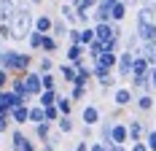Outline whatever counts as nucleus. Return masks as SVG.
Wrapping results in <instances>:
<instances>
[{
  "mask_svg": "<svg viewBox=\"0 0 156 151\" xmlns=\"http://www.w3.org/2000/svg\"><path fill=\"white\" fill-rule=\"evenodd\" d=\"M16 8H19L16 0H0V24H11L16 16Z\"/></svg>",
  "mask_w": 156,
  "mask_h": 151,
  "instance_id": "nucleus-13",
  "label": "nucleus"
},
{
  "mask_svg": "<svg viewBox=\"0 0 156 151\" xmlns=\"http://www.w3.org/2000/svg\"><path fill=\"white\" fill-rule=\"evenodd\" d=\"M19 151H38V149H35V143H32L30 138H27V143H24V146H22Z\"/></svg>",
  "mask_w": 156,
  "mask_h": 151,
  "instance_id": "nucleus-50",
  "label": "nucleus"
},
{
  "mask_svg": "<svg viewBox=\"0 0 156 151\" xmlns=\"http://www.w3.org/2000/svg\"><path fill=\"white\" fill-rule=\"evenodd\" d=\"M8 127H11L8 113H0V135H5V132H8Z\"/></svg>",
  "mask_w": 156,
  "mask_h": 151,
  "instance_id": "nucleus-41",
  "label": "nucleus"
},
{
  "mask_svg": "<svg viewBox=\"0 0 156 151\" xmlns=\"http://www.w3.org/2000/svg\"><path fill=\"white\" fill-rule=\"evenodd\" d=\"M8 119L14 121L16 127H24V124H27V105H16V108H11Z\"/></svg>",
  "mask_w": 156,
  "mask_h": 151,
  "instance_id": "nucleus-25",
  "label": "nucleus"
},
{
  "mask_svg": "<svg viewBox=\"0 0 156 151\" xmlns=\"http://www.w3.org/2000/svg\"><path fill=\"white\" fill-rule=\"evenodd\" d=\"M92 30H94V41H100V43L113 41V38H124V32L119 30V24H113V22H108V24H92Z\"/></svg>",
  "mask_w": 156,
  "mask_h": 151,
  "instance_id": "nucleus-3",
  "label": "nucleus"
},
{
  "mask_svg": "<svg viewBox=\"0 0 156 151\" xmlns=\"http://www.w3.org/2000/svg\"><path fill=\"white\" fill-rule=\"evenodd\" d=\"M135 35L140 38V43L156 41V22H137L135 24Z\"/></svg>",
  "mask_w": 156,
  "mask_h": 151,
  "instance_id": "nucleus-12",
  "label": "nucleus"
},
{
  "mask_svg": "<svg viewBox=\"0 0 156 151\" xmlns=\"http://www.w3.org/2000/svg\"><path fill=\"white\" fill-rule=\"evenodd\" d=\"M57 132H59V135L76 132V119H73V116H59V119H57Z\"/></svg>",
  "mask_w": 156,
  "mask_h": 151,
  "instance_id": "nucleus-22",
  "label": "nucleus"
},
{
  "mask_svg": "<svg viewBox=\"0 0 156 151\" xmlns=\"http://www.w3.org/2000/svg\"><path fill=\"white\" fill-rule=\"evenodd\" d=\"M8 81H11V76L5 70H0V89H8Z\"/></svg>",
  "mask_w": 156,
  "mask_h": 151,
  "instance_id": "nucleus-45",
  "label": "nucleus"
},
{
  "mask_svg": "<svg viewBox=\"0 0 156 151\" xmlns=\"http://www.w3.org/2000/svg\"><path fill=\"white\" fill-rule=\"evenodd\" d=\"M143 143H145V149L148 151H156V130H145V135H143Z\"/></svg>",
  "mask_w": 156,
  "mask_h": 151,
  "instance_id": "nucleus-38",
  "label": "nucleus"
},
{
  "mask_svg": "<svg viewBox=\"0 0 156 151\" xmlns=\"http://www.w3.org/2000/svg\"><path fill=\"white\" fill-rule=\"evenodd\" d=\"M92 41H94V30H92V27H78V46L86 49Z\"/></svg>",
  "mask_w": 156,
  "mask_h": 151,
  "instance_id": "nucleus-34",
  "label": "nucleus"
},
{
  "mask_svg": "<svg viewBox=\"0 0 156 151\" xmlns=\"http://www.w3.org/2000/svg\"><path fill=\"white\" fill-rule=\"evenodd\" d=\"M41 41H43V35H41V32H35V30H32L30 38H27V43H30L32 51H41Z\"/></svg>",
  "mask_w": 156,
  "mask_h": 151,
  "instance_id": "nucleus-39",
  "label": "nucleus"
},
{
  "mask_svg": "<svg viewBox=\"0 0 156 151\" xmlns=\"http://www.w3.org/2000/svg\"><path fill=\"white\" fill-rule=\"evenodd\" d=\"M110 146H126L129 143V138H126V124H124V119L121 121H116L113 127H110Z\"/></svg>",
  "mask_w": 156,
  "mask_h": 151,
  "instance_id": "nucleus-10",
  "label": "nucleus"
},
{
  "mask_svg": "<svg viewBox=\"0 0 156 151\" xmlns=\"http://www.w3.org/2000/svg\"><path fill=\"white\" fill-rule=\"evenodd\" d=\"M154 111H156V97H154Z\"/></svg>",
  "mask_w": 156,
  "mask_h": 151,
  "instance_id": "nucleus-55",
  "label": "nucleus"
},
{
  "mask_svg": "<svg viewBox=\"0 0 156 151\" xmlns=\"http://www.w3.org/2000/svg\"><path fill=\"white\" fill-rule=\"evenodd\" d=\"M27 143V135L22 132V127H16V130H11V151H19L22 146Z\"/></svg>",
  "mask_w": 156,
  "mask_h": 151,
  "instance_id": "nucleus-29",
  "label": "nucleus"
},
{
  "mask_svg": "<svg viewBox=\"0 0 156 151\" xmlns=\"http://www.w3.org/2000/svg\"><path fill=\"white\" fill-rule=\"evenodd\" d=\"M76 73L78 70L70 62H62V65H59V81H65V84H73V81H76Z\"/></svg>",
  "mask_w": 156,
  "mask_h": 151,
  "instance_id": "nucleus-27",
  "label": "nucleus"
},
{
  "mask_svg": "<svg viewBox=\"0 0 156 151\" xmlns=\"http://www.w3.org/2000/svg\"><path fill=\"white\" fill-rule=\"evenodd\" d=\"M135 108H137L140 113H151V111H154V94H151V92L135 94Z\"/></svg>",
  "mask_w": 156,
  "mask_h": 151,
  "instance_id": "nucleus-17",
  "label": "nucleus"
},
{
  "mask_svg": "<svg viewBox=\"0 0 156 151\" xmlns=\"http://www.w3.org/2000/svg\"><path fill=\"white\" fill-rule=\"evenodd\" d=\"M137 22H156V6H140L137 8Z\"/></svg>",
  "mask_w": 156,
  "mask_h": 151,
  "instance_id": "nucleus-31",
  "label": "nucleus"
},
{
  "mask_svg": "<svg viewBox=\"0 0 156 151\" xmlns=\"http://www.w3.org/2000/svg\"><path fill=\"white\" fill-rule=\"evenodd\" d=\"M92 78L102 87V89H113L119 81H116V76L113 70H105V68H100V65H92Z\"/></svg>",
  "mask_w": 156,
  "mask_h": 151,
  "instance_id": "nucleus-6",
  "label": "nucleus"
},
{
  "mask_svg": "<svg viewBox=\"0 0 156 151\" xmlns=\"http://www.w3.org/2000/svg\"><path fill=\"white\" fill-rule=\"evenodd\" d=\"M126 151H148V149H145V143H143V140H137V143H129Z\"/></svg>",
  "mask_w": 156,
  "mask_h": 151,
  "instance_id": "nucleus-44",
  "label": "nucleus"
},
{
  "mask_svg": "<svg viewBox=\"0 0 156 151\" xmlns=\"http://www.w3.org/2000/svg\"><path fill=\"white\" fill-rule=\"evenodd\" d=\"M59 19H62L67 27H78V24H76V8H73L67 0H65V3H59Z\"/></svg>",
  "mask_w": 156,
  "mask_h": 151,
  "instance_id": "nucleus-18",
  "label": "nucleus"
},
{
  "mask_svg": "<svg viewBox=\"0 0 156 151\" xmlns=\"http://www.w3.org/2000/svg\"><path fill=\"white\" fill-rule=\"evenodd\" d=\"M57 119H59V111L51 105V108H43V121H48V124H57Z\"/></svg>",
  "mask_w": 156,
  "mask_h": 151,
  "instance_id": "nucleus-40",
  "label": "nucleus"
},
{
  "mask_svg": "<svg viewBox=\"0 0 156 151\" xmlns=\"http://www.w3.org/2000/svg\"><path fill=\"white\" fill-rule=\"evenodd\" d=\"M97 3H100V0H83V3H81V8H86V11H92V8L97 6Z\"/></svg>",
  "mask_w": 156,
  "mask_h": 151,
  "instance_id": "nucleus-48",
  "label": "nucleus"
},
{
  "mask_svg": "<svg viewBox=\"0 0 156 151\" xmlns=\"http://www.w3.org/2000/svg\"><path fill=\"white\" fill-rule=\"evenodd\" d=\"M67 3H70L73 8H81V3H83V0H67Z\"/></svg>",
  "mask_w": 156,
  "mask_h": 151,
  "instance_id": "nucleus-53",
  "label": "nucleus"
},
{
  "mask_svg": "<svg viewBox=\"0 0 156 151\" xmlns=\"http://www.w3.org/2000/svg\"><path fill=\"white\" fill-rule=\"evenodd\" d=\"M121 3H124L126 8H129V6H137V3H140V0H121Z\"/></svg>",
  "mask_w": 156,
  "mask_h": 151,
  "instance_id": "nucleus-52",
  "label": "nucleus"
},
{
  "mask_svg": "<svg viewBox=\"0 0 156 151\" xmlns=\"http://www.w3.org/2000/svg\"><path fill=\"white\" fill-rule=\"evenodd\" d=\"M148 73V62L143 60V57H135V60H132V70H129V78H132V76H145Z\"/></svg>",
  "mask_w": 156,
  "mask_h": 151,
  "instance_id": "nucleus-33",
  "label": "nucleus"
},
{
  "mask_svg": "<svg viewBox=\"0 0 156 151\" xmlns=\"http://www.w3.org/2000/svg\"><path fill=\"white\" fill-rule=\"evenodd\" d=\"M22 84H24V94H27L32 103H35V97L43 92V89H41V73H35V70L22 73Z\"/></svg>",
  "mask_w": 156,
  "mask_h": 151,
  "instance_id": "nucleus-5",
  "label": "nucleus"
},
{
  "mask_svg": "<svg viewBox=\"0 0 156 151\" xmlns=\"http://www.w3.org/2000/svg\"><path fill=\"white\" fill-rule=\"evenodd\" d=\"M32 19H35V14L30 11V3H19V8H16V16L14 22H11V38L14 41H27L32 32Z\"/></svg>",
  "mask_w": 156,
  "mask_h": 151,
  "instance_id": "nucleus-2",
  "label": "nucleus"
},
{
  "mask_svg": "<svg viewBox=\"0 0 156 151\" xmlns=\"http://www.w3.org/2000/svg\"><path fill=\"white\" fill-rule=\"evenodd\" d=\"M32 68V54L30 51H14V49H3L0 51V70L8 76H22Z\"/></svg>",
  "mask_w": 156,
  "mask_h": 151,
  "instance_id": "nucleus-1",
  "label": "nucleus"
},
{
  "mask_svg": "<svg viewBox=\"0 0 156 151\" xmlns=\"http://www.w3.org/2000/svg\"><path fill=\"white\" fill-rule=\"evenodd\" d=\"M126 11H129V8H126L121 0H113V3H110V22H113V24L124 22V19H126Z\"/></svg>",
  "mask_w": 156,
  "mask_h": 151,
  "instance_id": "nucleus-21",
  "label": "nucleus"
},
{
  "mask_svg": "<svg viewBox=\"0 0 156 151\" xmlns=\"http://www.w3.org/2000/svg\"><path fill=\"white\" fill-rule=\"evenodd\" d=\"M86 94H89V87H78V84H73V89H70L67 97H70V103H81Z\"/></svg>",
  "mask_w": 156,
  "mask_h": 151,
  "instance_id": "nucleus-35",
  "label": "nucleus"
},
{
  "mask_svg": "<svg viewBox=\"0 0 156 151\" xmlns=\"http://www.w3.org/2000/svg\"><path fill=\"white\" fill-rule=\"evenodd\" d=\"M41 51H43V54H54V51H59V41L51 38V35H43V41H41Z\"/></svg>",
  "mask_w": 156,
  "mask_h": 151,
  "instance_id": "nucleus-32",
  "label": "nucleus"
},
{
  "mask_svg": "<svg viewBox=\"0 0 156 151\" xmlns=\"http://www.w3.org/2000/svg\"><path fill=\"white\" fill-rule=\"evenodd\" d=\"M81 138H83V140L94 138V127H81Z\"/></svg>",
  "mask_w": 156,
  "mask_h": 151,
  "instance_id": "nucleus-46",
  "label": "nucleus"
},
{
  "mask_svg": "<svg viewBox=\"0 0 156 151\" xmlns=\"http://www.w3.org/2000/svg\"><path fill=\"white\" fill-rule=\"evenodd\" d=\"M67 30H70V27L65 24V22H62V19H59V16H57V19L51 22V32H48V35L59 41V38H65V35H67Z\"/></svg>",
  "mask_w": 156,
  "mask_h": 151,
  "instance_id": "nucleus-28",
  "label": "nucleus"
},
{
  "mask_svg": "<svg viewBox=\"0 0 156 151\" xmlns=\"http://www.w3.org/2000/svg\"><path fill=\"white\" fill-rule=\"evenodd\" d=\"M73 151H89V143H86V140H78Z\"/></svg>",
  "mask_w": 156,
  "mask_h": 151,
  "instance_id": "nucleus-49",
  "label": "nucleus"
},
{
  "mask_svg": "<svg viewBox=\"0 0 156 151\" xmlns=\"http://www.w3.org/2000/svg\"><path fill=\"white\" fill-rule=\"evenodd\" d=\"M116 124V119H110V116H105V119H100V124L94 127L97 130V135H100V143H105V146H110V127Z\"/></svg>",
  "mask_w": 156,
  "mask_h": 151,
  "instance_id": "nucleus-16",
  "label": "nucleus"
},
{
  "mask_svg": "<svg viewBox=\"0 0 156 151\" xmlns=\"http://www.w3.org/2000/svg\"><path fill=\"white\" fill-rule=\"evenodd\" d=\"M148 89L156 92V65H154V68H148Z\"/></svg>",
  "mask_w": 156,
  "mask_h": 151,
  "instance_id": "nucleus-42",
  "label": "nucleus"
},
{
  "mask_svg": "<svg viewBox=\"0 0 156 151\" xmlns=\"http://www.w3.org/2000/svg\"><path fill=\"white\" fill-rule=\"evenodd\" d=\"M108 151H126V146H108Z\"/></svg>",
  "mask_w": 156,
  "mask_h": 151,
  "instance_id": "nucleus-51",
  "label": "nucleus"
},
{
  "mask_svg": "<svg viewBox=\"0 0 156 151\" xmlns=\"http://www.w3.org/2000/svg\"><path fill=\"white\" fill-rule=\"evenodd\" d=\"M126 124V138H129V143H137V140H143V135H145V130H151V124L143 119H124ZM126 143V146H129Z\"/></svg>",
  "mask_w": 156,
  "mask_h": 151,
  "instance_id": "nucleus-4",
  "label": "nucleus"
},
{
  "mask_svg": "<svg viewBox=\"0 0 156 151\" xmlns=\"http://www.w3.org/2000/svg\"><path fill=\"white\" fill-rule=\"evenodd\" d=\"M59 87V78L54 73H43L41 76V89H57Z\"/></svg>",
  "mask_w": 156,
  "mask_h": 151,
  "instance_id": "nucleus-36",
  "label": "nucleus"
},
{
  "mask_svg": "<svg viewBox=\"0 0 156 151\" xmlns=\"http://www.w3.org/2000/svg\"><path fill=\"white\" fill-rule=\"evenodd\" d=\"M86 57V49L78 43H70L67 49H65V62H70V65H78V62Z\"/></svg>",
  "mask_w": 156,
  "mask_h": 151,
  "instance_id": "nucleus-15",
  "label": "nucleus"
},
{
  "mask_svg": "<svg viewBox=\"0 0 156 151\" xmlns=\"http://www.w3.org/2000/svg\"><path fill=\"white\" fill-rule=\"evenodd\" d=\"M54 108L59 111V116H73V103H70V97H67V94H57Z\"/></svg>",
  "mask_w": 156,
  "mask_h": 151,
  "instance_id": "nucleus-24",
  "label": "nucleus"
},
{
  "mask_svg": "<svg viewBox=\"0 0 156 151\" xmlns=\"http://www.w3.org/2000/svg\"><path fill=\"white\" fill-rule=\"evenodd\" d=\"M89 151H108V146L100 143V140H94V143H89Z\"/></svg>",
  "mask_w": 156,
  "mask_h": 151,
  "instance_id": "nucleus-47",
  "label": "nucleus"
},
{
  "mask_svg": "<svg viewBox=\"0 0 156 151\" xmlns=\"http://www.w3.org/2000/svg\"><path fill=\"white\" fill-rule=\"evenodd\" d=\"M51 22H54L51 14H38L35 19H32V30L41 32V35H48V32H51Z\"/></svg>",
  "mask_w": 156,
  "mask_h": 151,
  "instance_id": "nucleus-14",
  "label": "nucleus"
},
{
  "mask_svg": "<svg viewBox=\"0 0 156 151\" xmlns=\"http://www.w3.org/2000/svg\"><path fill=\"white\" fill-rule=\"evenodd\" d=\"M132 54L129 51H119V60H116V81H121V78H129V70H132Z\"/></svg>",
  "mask_w": 156,
  "mask_h": 151,
  "instance_id": "nucleus-8",
  "label": "nucleus"
},
{
  "mask_svg": "<svg viewBox=\"0 0 156 151\" xmlns=\"http://www.w3.org/2000/svg\"><path fill=\"white\" fill-rule=\"evenodd\" d=\"M51 132H54V124H48V121H41V124H35V140H38V143H46Z\"/></svg>",
  "mask_w": 156,
  "mask_h": 151,
  "instance_id": "nucleus-26",
  "label": "nucleus"
},
{
  "mask_svg": "<svg viewBox=\"0 0 156 151\" xmlns=\"http://www.w3.org/2000/svg\"><path fill=\"white\" fill-rule=\"evenodd\" d=\"M132 103H135V94L129 87H119L113 92V108H129Z\"/></svg>",
  "mask_w": 156,
  "mask_h": 151,
  "instance_id": "nucleus-11",
  "label": "nucleus"
},
{
  "mask_svg": "<svg viewBox=\"0 0 156 151\" xmlns=\"http://www.w3.org/2000/svg\"><path fill=\"white\" fill-rule=\"evenodd\" d=\"M16 105H27L22 97H16L11 89H0V113H11V108Z\"/></svg>",
  "mask_w": 156,
  "mask_h": 151,
  "instance_id": "nucleus-9",
  "label": "nucleus"
},
{
  "mask_svg": "<svg viewBox=\"0 0 156 151\" xmlns=\"http://www.w3.org/2000/svg\"><path fill=\"white\" fill-rule=\"evenodd\" d=\"M140 57L148 62V68H154V65H156V41H145V43H140Z\"/></svg>",
  "mask_w": 156,
  "mask_h": 151,
  "instance_id": "nucleus-19",
  "label": "nucleus"
},
{
  "mask_svg": "<svg viewBox=\"0 0 156 151\" xmlns=\"http://www.w3.org/2000/svg\"><path fill=\"white\" fill-rule=\"evenodd\" d=\"M38 73L43 76V73H54V60L51 57H41L38 60Z\"/></svg>",
  "mask_w": 156,
  "mask_h": 151,
  "instance_id": "nucleus-37",
  "label": "nucleus"
},
{
  "mask_svg": "<svg viewBox=\"0 0 156 151\" xmlns=\"http://www.w3.org/2000/svg\"><path fill=\"white\" fill-rule=\"evenodd\" d=\"M116 60H119V54H113V51H102V54L94 60V65H100V68H105V70H113V68H116Z\"/></svg>",
  "mask_w": 156,
  "mask_h": 151,
  "instance_id": "nucleus-23",
  "label": "nucleus"
},
{
  "mask_svg": "<svg viewBox=\"0 0 156 151\" xmlns=\"http://www.w3.org/2000/svg\"><path fill=\"white\" fill-rule=\"evenodd\" d=\"M100 119H102L100 105H97V103H86V105H83V111H81V121H83V127H97V124H100Z\"/></svg>",
  "mask_w": 156,
  "mask_h": 151,
  "instance_id": "nucleus-7",
  "label": "nucleus"
},
{
  "mask_svg": "<svg viewBox=\"0 0 156 151\" xmlns=\"http://www.w3.org/2000/svg\"><path fill=\"white\" fill-rule=\"evenodd\" d=\"M57 94H59V89H43L38 97H35V105H41V108H51L54 103H57Z\"/></svg>",
  "mask_w": 156,
  "mask_h": 151,
  "instance_id": "nucleus-20",
  "label": "nucleus"
},
{
  "mask_svg": "<svg viewBox=\"0 0 156 151\" xmlns=\"http://www.w3.org/2000/svg\"><path fill=\"white\" fill-rule=\"evenodd\" d=\"M14 32H11V24H0V41H8Z\"/></svg>",
  "mask_w": 156,
  "mask_h": 151,
  "instance_id": "nucleus-43",
  "label": "nucleus"
},
{
  "mask_svg": "<svg viewBox=\"0 0 156 151\" xmlns=\"http://www.w3.org/2000/svg\"><path fill=\"white\" fill-rule=\"evenodd\" d=\"M27 3H30V6H43L46 0H27Z\"/></svg>",
  "mask_w": 156,
  "mask_h": 151,
  "instance_id": "nucleus-54",
  "label": "nucleus"
},
{
  "mask_svg": "<svg viewBox=\"0 0 156 151\" xmlns=\"http://www.w3.org/2000/svg\"><path fill=\"white\" fill-rule=\"evenodd\" d=\"M43 121V108L41 105H27V124H41Z\"/></svg>",
  "mask_w": 156,
  "mask_h": 151,
  "instance_id": "nucleus-30",
  "label": "nucleus"
}]
</instances>
